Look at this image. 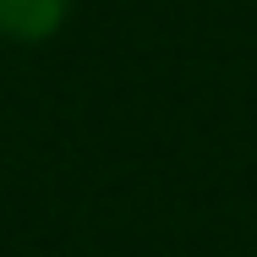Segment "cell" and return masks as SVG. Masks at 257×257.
<instances>
[{"instance_id":"1","label":"cell","mask_w":257,"mask_h":257,"mask_svg":"<svg viewBox=\"0 0 257 257\" xmlns=\"http://www.w3.org/2000/svg\"><path fill=\"white\" fill-rule=\"evenodd\" d=\"M60 17H66V0H0V33L22 39V44L50 39Z\"/></svg>"}]
</instances>
